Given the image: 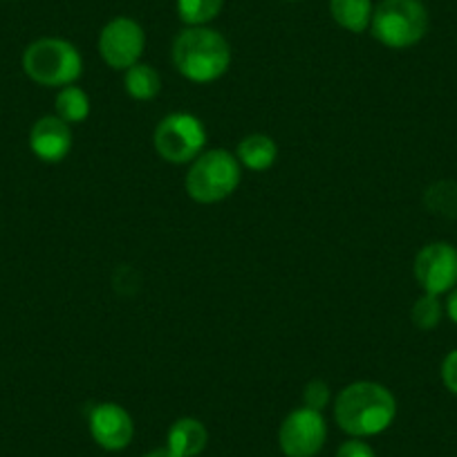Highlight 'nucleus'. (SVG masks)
Segmentation results:
<instances>
[{"mask_svg":"<svg viewBox=\"0 0 457 457\" xmlns=\"http://www.w3.org/2000/svg\"><path fill=\"white\" fill-rule=\"evenodd\" d=\"M397 415V402L386 386L375 381H357L338 393L334 417L348 435L370 437L388 428Z\"/></svg>","mask_w":457,"mask_h":457,"instance_id":"1","label":"nucleus"},{"mask_svg":"<svg viewBox=\"0 0 457 457\" xmlns=\"http://www.w3.org/2000/svg\"><path fill=\"white\" fill-rule=\"evenodd\" d=\"M173 63L188 81L211 83L231 65V47L215 29L187 28L173 43Z\"/></svg>","mask_w":457,"mask_h":457,"instance_id":"2","label":"nucleus"},{"mask_svg":"<svg viewBox=\"0 0 457 457\" xmlns=\"http://www.w3.org/2000/svg\"><path fill=\"white\" fill-rule=\"evenodd\" d=\"M370 29L381 46L406 50L428 32V12L420 0H381L372 12Z\"/></svg>","mask_w":457,"mask_h":457,"instance_id":"3","label":"nucleus"},{"mask_svg":"<svg viewBox=\"0 0 457 457\" xmlns=\"http://www.w3.org/2000/svg\"><path fill=\"white\" fill-rule=\"evenodd\" d=\"M23 70L34 83L46 87H65L83 72L77 47L63 38H38L23 54Z\"/></svg>","mask_w":457,"mask_h":457,"instance_id":"4","label":"nucleus"},{"mask_svg":"<svg viewBox=\"0 0 457 457\" xmlns=\"http://www.w3.org/2000/svg\"><path fill=\"white\" fill-rule=\"evenodd\" d=\"M240 184V164L222 148L202 153L187 173V193L200 204L227 200Z\"/></svg>","mask_w":457,"mask_h":457,"instance_id":"5","label":"nucleus"},{"mask_svg":"<svg viewBox=\"0 0 457 457\" xmlns=\"http://www.w3.org/2000/svg\"><path fill=\"white\" fill-rule=\"evenodd\" d=\"M155 151L170 164H187L202 155L206 144V130L197 117L188 112H175L164 117L155 129Z\"/></svg>","mask_w":457,"mask_h":457,"instance_id":"6","label":"nucleus"},{"mask_svg":"<svg viewBox=\"0 0 457 457\" xmlns=\"http://www.w3.org/2000/svg\"><path fill=\"white\" fill-rule=\"evenodd\" d=\"M146 34L133 19H112L99 32V54L112 70H129L144 54Z\"/></svg>","mask_w":457,"mask_h":457,"instance_id":"7","label":"nucleus"},{"mask_svg":"<svg viewBox=\"0 0 457 457\" xmlns=\"http://www.w3.org/2000/svg\"><path fill=\"white\" fill-rule=\"evenodd\" d=\"M328 426L323 415L312 408H296L285 417L278 430L280 451L287 457H314L323 448Z\"/></svg>","mask_w":457,"mask_h":457,"instance_id":"8","label":"nucleus"},{"mask_svg":"<svg viewBox=\"0 0 457 457\" xmlns=\"http://www.w3.org/2000/svg\"><path fill=\"white\" fill-rule=\"evenodd\" d=\"M415 278L426 294L448 292L457 285V249L448 243L426 245L415 258Z\"/></svg>","mask_w":457,"mask_h":457,"instance_id":"9","label":"nucleus"},{"mask_svg":"<svg viewBox=\"0 0 457 457\" xmlns=\"http://www.w3.org/2000/svg\"><path fill=\"white\" fill-rule=\"evenodd\" d=\"M90 433L105 451H121L133 442L135 426L129 411L120 403H99L90 412Z\"/></svg>","mask_w":457,"mask_h":457,"instance_id":"10","label":"nucleus"},{"mask_svg":"<svg viewBox=\"0 0 457 457\" xmlns=\"http://www.w3.org/2000/svg\"><path fill=\"white\" fill-rule=\"evenodd\" d=\"M29 148L41 162L56 164V162L65 160L72 148L70 124L61 117H41L29 133Z\"/></svg>","mask_w":457,"mask_h":457,"instance_id":"11","label":"nucleus"},{"mask_svg":"<svg viewBox=\"0 0 457 457\" xmlns=\"http://www.w3.org/2000/svg\"><path fill=\"white\" fill-rule=\"evenodd\" d=\"M206 442H209L206 426L193 417H182L170 426L169 437H166L169 446L166 448L178 457H195L204 451Z\"/></svg>","mask_w":457,"mask_h":457,"instance_id":"12","label":"nucleus"},{"mask_svg":"<svg viewBox=\"0 0 457 457\" xmlns=\"http://www.w3.org/2000/svg\"><path fill=\"white\" fill-rule=\"evenodd\" d=\"M372 12V0H329V14L334 23L354 34L370 28Z\"/></svg>","mask_w":457,"mask_h":457,"instance_id":"13","label":"nucleus"},{"mask_svg":"<svg viewBox=\"0 0 457 457\" xmlns=\"http://www.w3.org/2000/svg\"><path fill=\"white\" fill-rule=\"evenodd\" d=\"M278 157V146L267 135H249L238 144V162L252 170H267Z\"/></svg>","mask_w":457,"mask_h":457,"instance_id":"14","label":"nucleus"},{"mask_svg":"<svg viewBox=\"0 0 457 457\" xmlns=\"http://www.w3.org/2000/svg\"><path fill=\"white\" fill-rule=\"evenodd\" d=\"M126 92L137 101H151L160 95L162 79L151 65L135 63L133 68L126 70Z\"/></svg>","mask_w":457,"mask_h":457,"instance_id":"15","label":"nucleus"},{"mask_svg":"<svg viewBox=\"0 0 457 457\" xmlns=\"http://www.w3.org/2000/svg\"><path fill=\"white\" fill-rule=\"evenodd\" d=\"M56 117H61L68 124H81L90 114V96L77 86H65L56 95Z\"/></svg>","mask_w":457,"mask_h":457,"instance_id":"16","label":"nucleus"},{"mask_svg":"<svg viewBox=\"0 0 457 457\" xmlns=\"http://www.w3.org/2000/svg\"><path fill=\"white\" fill-rule=\"evenodd\" d=\"M424 204L430 213L442 218H457V182H435L424 193Z\"/></svg>","mask_w":457,"mask_h":457,"instance_id":"17","label":"nucleus"},{"mask_svg":"<svg viewBox=\"0 0 457 457\" xmlns=\"http://www.w3.org/2000/svg\"><path fill=\"white\" fill-rule=\"evenodd\" d=\"M224 0H178V14L188 28H202L222 12Z\"/></svg>","mask_w":457,"mask_h":457,"instance_id":"18","label":"nucleus"},{"mask_svg":"<svg viewBox=\"0 0 457 457\" xmlns=\"http://www.w3.org/2000/svg\"><path fill=\"white\" fill-rule=\"evenodd\" d=\"M442 320V303L435 294H424L412 305V323L420 329H433Z\"/></svg>","mask_w":457,"mask_h":457,"instance_id":"19","label":"nucleus"},{"mask_svg":"<svg viewBox=\"0 0 457 457\" xmlns=\"http://www.w3.org/2000/svg\"><path fill=\"white\" fill-rule=\"evenodd\" d=\"M303 399H305V408L320 412L329 403V386L320 379H312L310 384L305 386Z\"/></svg>","mask_w":457,"mask_h":457,"instance_id":"20","label":"nucleus"},{"mask_svg":"<svg viewBox=\"0 0 457 457\" xmlns=\"http://www.w3.org/2000/svg\"><path fill=\"white\" fill-rule=\"evenodd\" d=\"M442 379H444V386H446L453 395H457V350L448 353V357L444 359Z\"/></svg>","mask_w":457,"mask_h":457,"instance_id":"21","label":"nucleus"},{"mask_svg":"<svg viewBox=\"0 0 457 457\" xmlns=\"http://www.w3.org/2000/svg\"><path fill=\"white\" fill-rule=\"evenodd\" d=\"M337 457H375V451L361 439H350V442L341 444Z\"/></svg>","mask_w":457,"mask_h":457,"instance_id":"22","label":"nucleus"},{"mask_svg":"<svg viewBox=\"0 0 457 457\" xmlns=\"http://www.w3.org/2000/svg\"><path fill=\"white\" fill-rule=\"evenodd\" d=\"M446 312H448V316H451L453 323H457V287L453 289V294H451V296H448Z\"/></svg>","mask_w":457,"mask_h":457,"instance_id":"23","label":"nucleus"},{"mask_svg":"<svg viewBox=\"0 0 457 457\" xmlns=\"http://www.w3.org/2000/svg\"><path fill=\"white\" fill-rule=\"evenodd\" d=\"M144 457H178V455H175V453H170L169 448H160V451H153Z\"/></svg>","mask_w":457,"mask_h":457,"instance_id":"24","label":"nucleus"},{"mask_svg":"<svg viewBox=\"0 0 457 457\" xmlns=\"http://www.w3.org/2000/svg\"><path fill=\"white\" fill-rule=\"evenodd\" d=\"M289 3H292V0H289Z\"/></svg>","mask_w":457,"mask_h":457,"instance_id":"25","label":"nucleus"}]
</instances>
